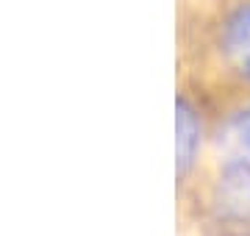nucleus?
Returning <instances> with one entry per match:
<instances>
[{
  "label": "nucleus",
  "mask_w": 250,
  "mask_h": 236,
  "mask_svg": "<svg viewBox=\"0 0 250 236\" xmlns=\"http://www.w3.org/2000/svg\"><path fill=\"white\" fill-rule=\"evenodd\" d=\"M239 142H242V147H245L248 156H250V114L242 119V125H239Z\"/></svg>",
  "instance_id": "obj_1"
}]
</instances>
